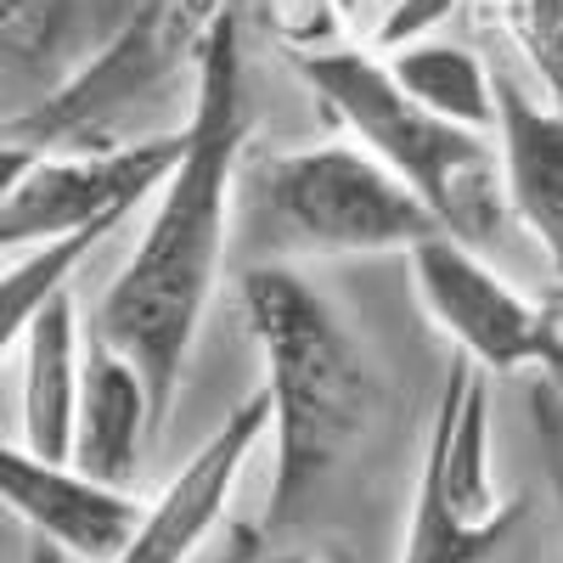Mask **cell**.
<instances>
[{
	"label": "cell",
	"instance_id": "obj_12",
	"mask_svg": "<svg viewBox=\"0 0 563 563\" xmlns=\"http://www.w3.org/2000/svg\"><path fill=\"white\" fill-rule=\"evenodd\" d=\"M158 440V417L147 378L97 333L85 339V384H79V422H74V467L90 479L130 490L141 451Z\"/></svg>",
	"mask_w": 563,
	"mask_h": 563
},
{
	"label": "cell",
	"instance_id": "obj_13",
	"mask_svg": "<svg viewBox=\"0 0 563 563\" xmlns=\"http://www.w3.org/2000/svg\"><path fill=\"white\" fill-rule=\"evenodd\" d=\"M23 378H18V422L23 445L34 456L74 462V422H79V384H85V339H79V310L63 288L29 327L18 350Z\"/></svg>",
	"mask_w": 563,
	"mask_h": 563
},
{
	"label": "cell",
	"instance_id": "obj_5",
	"mask_svg": "<svg viewBox=\"0 0 563 563\" xmlns=\"http://www.w3.org/2000/svg\"><path fill=\"white\" fill-rule=\"evenodd\" d=\"M220 0H130V12L45 90L40 102L7 119L40 153H113L130 147V119L158 90L198 63Z\"/></svg>",
	"mask_w": 563,
	"mask_h": 563
},
{
	"label": "cell",
	"instance_id": "obj_9",
	"mask_svg": "<svg viewBox=\"0 0 563 563\" xmlns=\"http://www.w3.org/2000/svg\"><path fill=\"white\" fill-rule=\"evenodd\" d=\"M271 434V395L265 384L238 400L220 429L186 456V467L164 485V496L153 507H141V525L130 530V541L119 547L113 563H192V552L214 536V525L225 519L231 485H238L243 462L254 456V445Z\"/></svg>",
	"mask_w": 563,
	"mask_h": 563
},
{
	"label": "cell",
	"instance_id": "obj_2",
	"mask_svg": "<svg viewBox=\"0 0 563 563\" xmlns=\"http://www.w3.org/2000/svg\"><path fill=\"white\" fill-rule=\"evenodd\" d=\"M243 310L265 361L276 434V474L260 512V536L282 541L327 507L344 467L366 445L372 417H378V372L339 305L288 265L249 271Z\"/></svg>",
	"mask_w": 563,
	"mask_h": 563
},
{
	"label": "cell",
	"instance_id": "obj_10",
	"mask_svg": "<svg viewBox=\"0 0 563 563\" xmlns=\"http://www.w3.org/2000/svg\"><path fill=\"white\" fill-rule=\"evenodd\" d=\"M0 507L23 519V530L79 563H113L130 530L141 525V501L119 485L90 479L74 462L34 456L29 445L0 440Z\"/></svg>",
	"mask_w": 563,
	"mask_h": 563
},
{
	"label": "cell",
	"instance_id": "obj_1",
	"mask_svg": "<svg viewBox=\"0 0 563 563\" xmlns=\"http://www.w3.org/2000/svg\"><path fill=\"white\" fill-rule=\"evenodd\" d=\"M254 130L249 63L238 12L220 7L203 52L192 63V113L180 124V158L158 186V203L108 294L90 316V333L113 344L153 395L158 434L192 361L198 327L214 305L225 249H231V203H238V169Z\"/></svg>",
	"mask_w": 563,
	"mask_h": 563
},
{
	"label": "cell",
	"instance_id": "obj_19",
	"mask_svg": "<svg viewBox=\"0 0 563 563\" xmlns=\"http://www.w3.org/2000/svg\"><path fill=\"white\" fill-rule=\"evenodd\" d=\"M456 7H462V0H400V7L372 29V40L389 45V52H395V45H411V40H429V34L445 29V18Z\"/></svg>",
	"mask_w": 563,
	"mask_h": 563
},
{
	"label": "cell",
	"instance_id": "obj_6",
	"mask_svg": "<svg viewBox=\"0 0 563 563\" xmlns=\"http://www.w3.org/2000/svg\"><path fill=\"white\" fill-rule=\"evenodd\" d=\"M260 243L276 254H411L440 220L361 141L282 153L254 186Z\"/></svg>",
	"mask_w": 563,
	"mask_h": 563
},
{
	"label": "cell",
	"instance_id": "obj_3",
	"mask_svg": "<svg viewBox=\"0 0 563 563\" xmlns=\"http://www.w3.org/2000/svg\"><path fill=\"white\" fill-rule=\"evenodd\" d=\"M294 68L316 90V102L350 130V141H361L395 180H406L422 198L440 231L462 238L467 249L496 243V231L507 225V192L496 147L479 130H462L417 108L395 85L389 63L355 52V45H310V52H294Z\"/></svg>",
	"mask_w": 563,
	"mask_h": 563
},
{
	"label": "cell",
	"instance_id": "obj_18",
	"mask_svg": "<svg viewBox=\"0 0 563 563\" xmlns=\"http://www.w3.org/2000/svg\"><path fill=\"white\" fill-rule=\"evenodd\" d=\"M530 422H536V445H541V462H547L552 507H558V525H563V378H536Z\"/></svg>",
	"mask_w": 563,
	"mask_h": 563
},
{
	"label": "cell",
	"instance_id": "obj_4",
	"mask_svg": "<svg viewBox=\"0 0 563 563\" xmlns=\"http://www.w3.org/2000/svg\"><path fill=\"white\" fill-rule=\"evenodd\" d=\"M400 563H536V496L490 485V389L462 355L445 366Z\"/></svg>",
	"mask_w": 563,
	"mask_h": 563
},
{
	"label": "cell",
	"instance_id": "obj_11",
	"mask_svg": "<svg viewBox=\"0 0 563 563\" xmlns=\"http://www.w3.org/2000/svg\"><path fill=\"white\" fill-rule=\"evenodd\" d=\"M496 164H501L507 214L541 243L563 305V108L536 102L501 68H496Z\"/></svg>",
	"mask_w": 563,
	"mask_h": 563
},
{
	"label": "cell",
	"instance_id": "obj_17",
	"mask_svg": "<svg viewBox=\"0 0 563 563\" xmlns=\"http://www.w3.org/2000/svg\"><path fill=\"white\" fill-rule=\"evenodd\" d=\"M496 12L530 74L541 79L547 102L563 108V0H496Z\"/></svg>",
	"mask_w": 563,
	"mask_h": 563
},
{
	"label": "cell",
	"instance_id": "obj_22",
	"mask_svg": "<svg viewBox=\"0 0 563 563\" xmlns=\"http://www.w3.org/2000/svg\"><path fill=\"white\" fill-rule=\"evenodd\" d=\"M366 7H372V29H378V23H384L395 7H400V0H366Z\"/></svg>",
	"mask_w": 563,
	"mask_h": 563
},
{
	"label": "cell",
	"instance_id": "obj_14",
	"mask_svg": "<svg viewBox=\"0 0 563 563\" xmlns=\"http://www.w3.org/2000/svg\"><path fill=\"white\" fill-rule=\"evenodd\" d=\"M384 63L417 108H429V113H440L462 130L496 135V68H485L479 52L429 34V40L395 45Z\"/></svg>",
	"mask_w": 563,
	"mask_h": 563
},
{
	"label": "cell",
	"instance_id": "obj_21",
	"mask_svg": "<svg viewBox=\"0 0 563 563\" xmlns=\"http://www.w3.org/2000/svg\"><path fill=\"white\" fill-rule=\"evenodd\" d=\"M254 563H310V558L305 552H260Z\"/></svg>",
	"mask_w": 563,
	"mask_h": 563
},
{
	"label": "cell",
	"instance_id": "obj_15",
	"mask_svg": "<svg viewBox=\"0 0 563 563\" xmlns=\"http://www.w3.org/2000/svg\"><path fill=\"white\" fill-rule=\"evenodd\" d=\"M130 0H0V74L57 63L74 45H97Z\"/></svg>",
	"mask_w": 563,
	"mask_h": 563
},
{
	"label": "cell",
	"instance_id": "obj_7",
	"mask_svg": "<svg viewBox=\"0 0 563 563\" xmlns=\"http://www.w3.org/2000/svg\"><path fill=\"white\" fill-rule=\"evenodd\" d=\"M406 265L422 310L456 344V355H467L479 372L536 366L541 378H563V316L512 294L479 249H467L451 231H434L406 254Z\"/></svg>",
	"mask_w": 563,
	"mask_h": 563
},
{
	"label": "cell",
	"instance_id": "obj_16",
	"mask_svg": "<svg viewBox=\"0 0 563 563\" xmlns=\"http://www.w3.org/2000/svg\"><path fill=\"white\" fill-rule=\"evenodd\" d=\"M113 225H124V220L90 225V231H79V238H63V243L29 249V254H18V260L0 265V361H7L12 350H23L34 316H40V310L52 305V299L68 288V282L79 276V265H85L90 254H97V243L108 238Z\"/></svg>",
	"mask_w": 563,
	"mask_h": 563
},
{
	"label": "cell",
	"instance_id": "obj_20",
	"mask_svg": "<svg viewBox=\"0 0 563 563\" xmlns=\"http://www.w3.org/2000/svg\"><path fill=\"white\" fill-rule=\"evenodd\" d=\"M40 158H45L40 147H29L23 135H12L7 124H0V198H12L18 186H23V175H29Z\"/></svg>",
	"mask_w": 563,
	"mask_h": 563
},
{
	"label": "cell",
	"instance_id": "obj_8",
	"mask_svg": "<svg viewBox=\"0 0 563 563\" xmlns=\"http://www.w3.org/2000/svg\"><path fill=\"white\" fill-rule=\"evenodd\" d=\"M180 158V130L147 135L113 153H45L12 198H0V260L79 238L90 225L130 220V209L158 192Z\"/></svg>",
	"mask_w": 563,
	"mask_h": 563
}]
</instances>
